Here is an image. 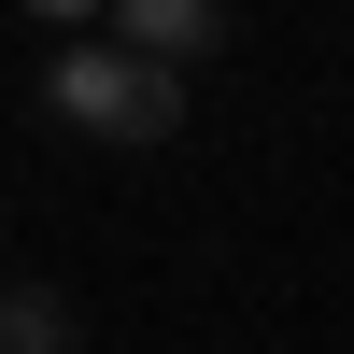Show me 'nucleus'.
I'll use <instances>...</instances> for the list:
<instances>
[{"label":"nucleus","instance_id":"f257e3e1","mask_svg":"<svg viewBox=\"0 0 354 354\" xmlns=\"http://www.w3.org/2000/svg\"><path fill=\"white\" fill-rule=\"evenodd\" d=\"M43 113L57 128H85V142H170L185 128V71H156V57H128V43H57V71H43Z\"/></svg>","mask_w":354,"mask_h":354},{"label":"nucleus","instance_id":"f03ea898","mask_svg":"<svg viewBox=\"0 0 354 354\" xmlns=\"http://www.w3.org/2000/svg\"><path fill=\"white\" fill-rule=\"evenodd\" d=\"M113 28H128V57H156V71H198V57L227 43V0H113Z\"/></svg>","mask_w":354,"mask_h":354},{"label":"nucleus","instance_id":"20e7f679","mask_svg":"<svg viewBox=\"0 0 354 354\" xmlns=\"http://www.w3.org/2000/svg\"><path fill=\"white\" fill-rule=\"evenodd\" d=\"M28 15H43L57 43H71V28H85V15H113V0H28Z\"/></svg>","mask_w":354,"mask_h":354},{"label":"nucleus","instance_id":"7ed1b4c3","mask_svg":"<svg viewBox=\"0 0 354 354\" xmlns=\"http://www.w3.org/2000/svg\"><path fill=\"white\" fill-rule=\"evenodd\" d=\"M0 354H71V298H43V283H0Z\"/></svg>","mask_w":354,"mask_h":354}]
</instances>
